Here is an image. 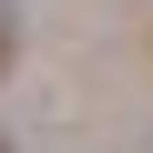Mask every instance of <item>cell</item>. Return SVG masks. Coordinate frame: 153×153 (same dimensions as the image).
Segmentation results:
<instances>
[]
</instances>
